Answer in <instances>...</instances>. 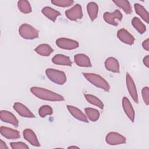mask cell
<instances>
[{
  "label": "cell",
  "instance_id": "484cf974",
  "mask_svg": "<svg viewBox=\"0 0 149 149\" xmlns=\"http://www.w3.org/2000/svg\"><path fill=\"white\" fill-rule=\"evenodd\" d=\"M118 7L121 8L126 14L129 15L132 13V9L130 2L126 0H118L113 1Z\"/></svg>",
  "mask_w": 149,
  "mask_h": 149
},
{
  "label": "cell",
  "instance_id": "7c38bea8",
  "mask_svg": "<svg viewBox=\"0 0 149 149\" xmlns=\"http://www.w3.org/2000/svg\"><path fill=\"white\" fill-rule=\"evenodd\" d=\"M1 120L8 123L12 124L15 127H17L19 125V121L16 117L10 111L6 110H2L0 112Z\"/></svg>",
  "mask_w": 149,
  "mask_h": 149
},
{
  "label": "cell",
  "instance_id": "f546056e",
  "mask_svg": "<svg viewBox=\"0 0 149 149\" xmlns=\"http://www.w3.org/2000/svg\"><path fill=\"white\" fill-rule=\"evenodd\" d=\"M51 2L55 6L65 8L72 6L74 1L73 0H51Z\"/></svg>",
  "mask_w": 149,
  "mask_h": 149
},
{
  "label": "cell",
  "instance_id": "5b68a950",
  "mask_svg": "<svg viewBox=\"0 0 149 149\" xmlns=\"http://www.w3.org/2000/svg\"><path fill=\"white\" fill-rule=\"evenodd\" d=\"M103 18L105 22L108 24L116 26L118 25L119 22L122 20L123 15L118 9H116L113 12H105L103 15Z\"/></svg>",
  "mask_w": 149,
  "mask_h": 149
},
{
  "label": "cell",
  "instance_id": "5bb4252c",
  "mask_svg": "<svg viewBox=\"0 0 149 149\" xmlns=\"http://www.w3.org/2000/svg\"><path fill=\"white\" fill-rule=\"evenodd\" d=\"M0 133L3 137L8 139H17L20 137V133L18 130L8 127L1 126Z\"/></svg>",
  "mask_w": 149,
  "mask_h": 149
},
{
  "label": "cell",
  "instance_id": "ac0fdd59",
  "mask_svg": "<svg viewBox=\"0 0 149 149\" xmlns=\"http://www.w3.org/2000/svg\"><path fill=\"white\" fill-rule=\"evenodd\" d=\"M106 69L113 73L120 72V65L118 61L113 57H109L106 59L105 63Z\"/></svg>",
  "mask_w": 149,
  "mask_h": 149
},
{
  "label": "cell",
  "instance_id": "f1b7e54d",
  "mask_svg": "<svg viewBox=\"0 0 149 149\" xmlns=\"http://www.w3.org/2000/svg\"><path fill=\"white\" fill-rule=\"evenodd\" d=\"M53 113L52 108L48 105H44L40 107L38 114L41 118H44L47 115H51Z\"/></svg>",
  "mask_w": 149,
  "mask_h": 149
},
{
  "label": "cell",
  "instance_id": "4316f807",
  "mask_svg": "<svg viewBox=\"0 0 149 149\" xmlns=\"http://www.w3.org/2000/svg\"><path fill=\"white\" fill-rule=\"evenodd\" d=\"M85 98L86 100L91 104L94 105L96 107H98V108H100L101 109H104V105L103 104V102L96 96L92 95V94H87L84 95Z\"/></svg>",
  "mask_w": 149,
  "mask_h": 149
},
{
  "label": "cell",
  "instance_id": "1f68e13d",
  "mask_svg": "<svg viewBox=\"0 0 149 149\" xmlns=\"http://www.w3.org/2000/svg\"><path fill=\"white\" fill-rule=\"evenodd\" d=\"M141 95L143 100L146 105L149 104V88L148 87H144L141 90Z\"/></svg>",
  "mask_w": 149,
  "mask_h": 149
},
{
  "label": "cell",
  "instance_id": "30bf717a",
  "mask_svg": "<svg viewBox=\"0 0 149 149\" xmlns=\"http://www.w3.org/2000/svg\"><path fill=\"white\" fill-rule=\"evenodd\" d=\"M117 37L124 44L132 45L134 42V37L126 29L122 28L117 32Z\"/></svg>",
  "mask_w": 149,
  "mask_h": 149
},
{
  "label": "cell",
  "instance_id": "44dd1931",
  "mask_svg": "<svg viewBox=\"0 0 149 149\" xmlns=\"http://www.w3.org/2000/svg\"><path fill=\"white\" fill-rule=\"evenodd\" d=\"M35 52L43 56H49L54 51L53 48L48 44H41L38 45L35 49Z\"/></svg>",
  "mask_w": 149,
  "mask_h": 149
},
{
  "label": "cell",
  "instance_id": "ffe728a7",
  "mask_svg": "<svg viewBox=\"0 0 149 149\" xmlns=\"http://www.w3.org/2000/svg\"><path fill=\"white\" fill-rule=\"evenodd\" d=\"M41 12L46 17L53 22H55L57 17L61 15L59 11L49 6L44 7L41 10Z\"/></svg>",
  "mask_w": 149,
  "mask_h": 149
},
{
  "label": "cell",
  "instance_id": "6da1fadb",
  "mask_svg": "<svg viewBox=\"0 0 149 149\" xmlns=\"http://www.w3.org/2000/svg\"><path fill=\"white\" fill-rule=\"evenodd\" d=\"M30 91L36 97L42 100L55 102L65 100L62 95L44 88L34 86L30 88Z\"/></svg>",
  "mask_w": 149,
  "mask_h": 149
},
{
  "label": "cell",
  "instance_id": "d4e9b609",
  "mask_svg": "<svg viewBox=\"0 0 149 149\" xmlns=\"http://www.w3.org/2000/svg\"><path fill=\"white\" fill-rule=\"evenodd\" d=\"M87 118L92 122H96L100 118V113L99 111L93 108H86L84 109Z\"/></svg>",
  "mask_w": 149,
  "mask_h": 149
},
{
  "label": "cell",
  "instance_id": "e575fe53",
  "mask_svg": "<svg viewBox=\"0 0 149 149\" xmlns=\"http://www.w3.org/2000/svg\"><path fill=\"white\" fill-rule=\"evenodd\" d=\"M8 147L7 146L6 143L3 141L2 139H0V149H8Z\"/></svg>",
  "mask_w": 149,
  "mask_h": 149
},
{
  "label": "cell",
  "instance_id": "4dcf8cb0",
  "mask_svg": "<svg viewBox=\"0 0 149 149\" xmlns=\"http://www.w3.org/2000/svg\"><path fill=\"white\" fill-rule=\"evenodd\" d=\"M10 146L12 149H29V146L24 143L22 141L11 142Z\"/></svg>",
  "mask_w": 149,
  "mask_h": 149
},
{
  "label": "cell",
  "instance_id": "d6a6232c",
  "mask_svg": "<svg viewBox=\"0 0 149 149\" xmlns=\"http://www.w3.org/2000/svg\"><path fill=\"white\" fill-rule=\"evenodd\" d=\"M141 45L144 49H145L147 51H149V39H148V38L143 41Z\"/></svg>",
  "mask_w": 149,
  "mask_h": 149
},
{
  "label": "cell",
  "instance_id": "7402d4cb",
  "mask_svg": "<svg viewBox=\"0 0 149 149\" xmlns=\"http://www.w3.org/2000/svg\"><path fill=\"white\" fill-rule=\"evenodd\" d=\"M87 12L90 20L94 21L98 16V6L94 2H90L87 5Z\"/></svg>",
  "mask_w": 149,
  "mask_h": 149
},
{
  "label": "cell",
  "instance_id": "3957f363",
  "mask_svg": "<svg viewBox=\"0 0 149 149\" xmlns=\"http://www.w3.org/2000/svg\"><path fill=\"white\" fill-rule=\"evenodd\" d=\"M47 77L52 82L58 85H63L66 82V75L64 72L58 69L48 68L45 71Z\"/></svg>",
  "mask_w": 149,
  "mask_h": 149
},
{
  "label": "cell",
  "instance_id": "ba28073f",
  "mask_svg": "<svg viewBox=\"0 0 149 149\" xmlns=\"http://www.w3.org/2000/svg\"><path fill=\"white\" fill-rule=\"evenodd\" d=\"M65 13L69 20L76 21L81 19L83 17L82 8L80 4L77 3L69 9L66 10Z\"/></svg>",
  "mask_w": 149,
  "mask_h": 149
},
{
  "label": "cell",
  "instance_id": "cb8c5ba5",
  "mask_svg": "<svg viewBox=\"0 0 149 149\" xmlns=\"http://www.w3.org/2000/svg\"><path fill=\"white\" fill-rule=\"evenodd\" d=\"M132 24L140 34H143L146 31V26L137 17H134L132 19Z\"/></svg>",
  "mask_w": 149,
  "mask_h": 149
},
{
  "label": "cell",
  "instance_id": "4fadbf2b",
  "mask_svg": "<svg viewBox=\"0 0 149 149\" xmlns=\"http://www.w3.org/2000/svg\"><path fill=\"white\" fill-rule=\"evenodd\" d=\"M122 107L126 116L131 122H133L135 118V112L129 100L126 97H123L122 98Z\"/></svg>",
  "mask_w": 149,
  "mask_h": 149
},
{
  "label": "cell",
  "instance_id": "836d02e7",
  "mask_svg": "<svg viewBox=\"0 0 149 149\" xmlns=\"http://www.w3.org/2000/svg\"><path fill=\"white\" fill-rule=\"evenodd\" d=\"M143 64L147 67V68H149V55H147L146 56H145L144 58H143Z\"/></svg>",
  "mask_w": 149,
  "mask_h": 149
},
{
  "label": "cell",
  "instance_id": "9a60e30c",
  "mask_svg": "<svg viewBox=\"0 0 149 149\" xmlns=\"http://www.w3.org/2000/svg\"><path fill=\"white\" fill-rule=\"evenodd\" d=\"M23 135L24 139L31 145L35 147H40V144L35 133L30 129H26L23 130Z\"/></svg>",
  "mask_w": 149,
  "mask_h": 149
},
{
  "label": "cell",
  "instance_id": "8fae6325",
  "mask_svg": "<svg viewBox=\"0 0 149 149\" xmlns=\"http://www.w3.org/2000/svg\"><path fill=\"white\" fill-rule=\"evenodd\" d=\"M13 109L22 117L27 118H35V115L31 112V111L26 105L20 102H15L13 104Z\"/></svg>",
  "mask_w": 149,
  "mask_h": 149
},
{
  "label": "cell",
  "instance_id": "e0dca14e",
  "mask_svg": "<svg viewBox=\"0 0 149 149\" xmlns=\"http://www.w3.org/2000/svg\"><path fill=\"white\" fill-rule=\"evenodd\" d=\"M74 63L80 67H91V63L89 57L84 54H77L74 56Z\"/></svg>",
  "mask_w": 149,
  "mask_h": 149
},
{
  "label": "cell",
  "instance_id": "d6986e66",
  "mask_svg": "<svg viewBox=\"0 0 149 149\" xmlns=\"http://www.w3.org/2000/svg\"><path fill=\"white\" fill-rule=\"evenodd\" d=\"M52 62L54 64L62 66H71L72 62L70 58L66 55L63 54H56L52 58Z\"/></svg>",
  "mask_w": 149,
  "mask_h": 149
},
{
  "label": "cell",
  "instance_id": "8992f818",
  "mask_svg": "<svg viewBox=\"0 0 149 149\" xmlns=\"http://www.w3.org/2000/svg\"><path fill=\"white\" fill-rule=\"evenodd\" d=\"M106 143L110 146H116L125 144L126 142V139L121 134L111 132L108 133L105 137Z\"/></svg>",
  "mask_w": 149,
  "mask_h": 149
},
{
  "label": "cell",
  "instance_id": "9c48e42d",
  "mask_svg": "<svg viewBox=\"0 0 149 149\" xmlns=\"http://www.w3.org/2000/svg\"><path fill=\"white\" fill-rule=\"evenodd\" d=\"M126 82L127 90L129 91L130 95L131 96L134 102H135L136 104H138L139 98L136 87L132 77H131L130 74L127 72L126 73Z\"/></svg>",
  "mask_w": 149,
  "mask_h": 149
},
{
  "label": "cell",
  "instance_id": "603a6c76",
  "mask_svg": "<svg viewBox=\"0 0 149 149\" xmlns=\"http://www.w3.org/2000/svg\"><path fill=\"white\" fill-rule=\"evenodd\" d=\"M134 8L136 13L140 16V17L143 19L144 22H146L147 23H149V13L148 11L144 8L143 6L139 3H134Z\"/></svg>",
  "mask_w": 149,
  "mask_h": 149
},
{
  "label": "cell",
  "instance_id": "83f0119b",
  "mask_svg": "<svg viewBox=\"0 0 149 149\" xmlns=\"http://www.w3.org/2000/svg\"><path fill=\"white\" fill-rule=\"evenodd\" d=\"M19 10L24 14H27L32 12V8L30 2L26 0H20L17 2Z\"/></svg>",
  "mask_w": 149,
  "mask_h": 149
},
{
  "label": "cell",
  "instance_id": "2e32d148",
  "mask_svg": "<svg viewBox=\"0 0 149 149\" xmlns=\"http://www.w3.org/2000/svg\"><path fill=\"white\" fill-rule=\"evenodd\" d=\"M67 109L69 111V113L76 119L77 120L83 122H86L88 123V119L86 116V115L78 108L73 106V105H67Z\"/></svg>",
  "mask_w": 149,
  "mask_h": 149
},
{
  "label": "cell",
  "instance_id": "d590c367",
  "mask_svg": "<svg viewBox=\"0 0 149 149\" xmlns=\"http://www.w3.org/2000/svg\"><path fill=\"white\" fill-rule=\"evenodd\" d=\"M79 148V147H77V146H69L68 147V148Z\"/></svg>",
  "mask_w": 149,
  "mask_h": 149
},
{
  "label": "cell",
  "instance_id": "7a4b0ae2",
  "mask_svg": "<svg viewBox=\"0 0 149 149\" xmlns=\"http://www.w3.org/2000/svg\"><path fill=\"white\" fill-rule=\"evenodd\" d=\"M82 74L86 80L93 85L105 91L108 92L109 91L110 86L108 82L101 76L94 73H83Z\"/></svg>",
  "mask_w": 149,
  "mask_h": 149
},
{
  "label": "cell",
  "instance_id": "52a82bcc",
  "mask_svg": "<svg viewBox=\"0 0 149 149\" xmlns=\"http://www.w3.org/2000/svg\"><path fill=\"white\" fill-rule=\"evenodd\" d=\"M55 42L59 48L63 49L72 50L79 47V44L77 41L68 38H59L56 40Z\"/></svg>",
  "mask_w": 149,
  "mask_h": 149
},
{
  "label": "cell",
  "instance_id": "277c9868",
  "mask_svg": "<svg viewBox=\"0 0 149 149\" xmlns=\"http://www.w3.org/2000/svg\"><path fill=\"white\" fill-rule=\"evenodd\" d=\"M20 36L26 40H34L38 38L39 31L34 27L27 23L22 24L19 29Z\"/></svg>",
  "mask_w": 149,
  "mask_h": 149
}]
</instances>
